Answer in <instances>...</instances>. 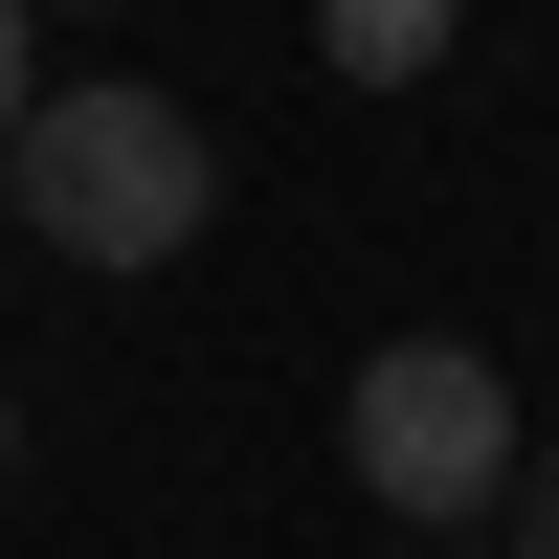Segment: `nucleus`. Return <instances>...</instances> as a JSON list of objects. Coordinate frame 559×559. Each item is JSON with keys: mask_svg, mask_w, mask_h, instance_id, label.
<instances>
[{"mask_svg": "<svg viewBox=\"0 0 559 559\" xmlns=\"http://www.w3.org/2000/svg\"><path fill=\"white\" fill-rule=\"evenodd\" d=\"M426 559H492V537H426Z\"/></svg>", "mask_w": 559, "mask_h": 559, "instance_id": "0eeeda50", "label": "nucleus"}, {"mask_svg": "<svg viewBox=\"0 0 559 559\" xmlns=\"http://www.w3.org/2000/svg\"><path fill=\"white\" fill-rule=\"evenodd\" d=\"M313 45H336L358 90H403V68H448V0H313Z\"/></svg>", "mask_w": 559, "mask_h": 559, "instance_id": "7ed1b4c3", "label": "nucleus"}, {"mask_svg": "<svg viewBox=\"0 0 559 559\" xmlns=\"http://www.w3.org/2000/svg\"><path fill=\"white\" fill-rule=\"evenodd\" d=\"M0 202H23L68 269H179L224 224V157H202L179 90H45V112L0 134Z\"/></svg>", "mask_w": 559, "mask_h": 559, "instance_id": "f257e3e1", "label": "nucleus"}, {"mask_svg": "<svg viewBox=\"0 0 559 559\" xmlns=\"http://www.w3.org/2000/svg\"><path fill=\"white\" fill-rule=\"evenodd\" d=\"M492 559H559V448H515V515H492Z\"/></svg>", "mask_w": 559, "mask_h": 559, "instance_id": "20e7f679", "label": "nucleus"}, {"mask_svg": "<svg viewBox=\"0 0 559 559\" xmlns=\"http://www.w3.org/2000/svg\"><path fill=\"white\" fill-rule=\"evenodd\" d=\"M336 448H358V492H381L403 537H471V515H515V381H492L471 336H381L358 358V403H336Z\"/></svg>", "mask_w": 559, "mask_h": 559, "instance_id": "f03ea898", "label": "nucleus"}, {"mask_svg": "<svg viewBox=\"0 0 559 559\" xmlns=\"http://www.w3.org/2000/svg\"><path fill=\"white\" fill-rule=\"evenodd\" d=\"M0 471H23V381H0Z\"/></svg>", "mask_w": 559, "mask_h": 559, "instance_id": "423d86ee", "label": "nucleus"}, {"mask_svg": "<svg viewBox=\"0 0 559 559\" xmlns=\"http://www.w3.org/2000/svg\"><path fill=\"white\" fill-rule=\"evenodd\" d=\"M23 23H45V0H0V134H23V112H45V68H23Z\"/></svg>", "mask_w": 559, "mask_h": 559, "instance_id": "39448f33", "label": "nucleus"}]
</instances>
